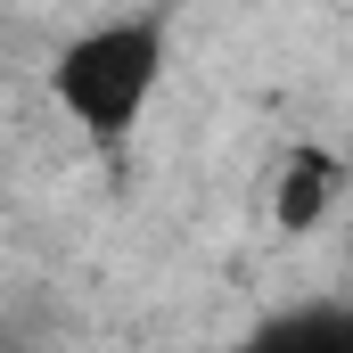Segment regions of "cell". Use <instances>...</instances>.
Returning a JSON list of instances; mask_svg holds the SVG:
<instances>
[{
	"instance_id": "cell-1",
	"label": "cell",
	"mask_w": 353,
	"mask_h": 353,
	"mask_svg": "<svg viewBox=\"0 0 353 353\" xmlns=\"http://www.w3.org/2000/svg\"><path fill=\"white\" fill-rule=\"evenodd\" d=\"M165 66H173L165 17L132 8V17H90L83 33H66L50 50L41 90L58 99V115L83 132L99 157H115V148L140 140V123H148V107L165 90Z\"/></svg>"
},
{
	"instance_id": "cell-2",
	"label": "cell",
	"mask_w": 353,
	"mask_h": 353,
	"mask_svg": "<svg viewBox=\"0 0 353 353\" xmlns=\"http://www.w3.org/2000/svg\"><path fill=\"white\" fill-rule=\"evenodd\" d=\"M230 353H353V296L345 304H288L263 329H247Z\"/></svg>"
},
{
	"instance_id": "cell-3",
	"label": "cell",
	"mask_w": 353,
	"mask_h": 353,
	"mask_svg": "<svg viewBox=\"0 0 353 353\" xmlns=\"http://www.w3.org/2000/svg\"><path fill=\"white\" fill-rule=\"evenodd\" d=\"M337 189H345V165L329 148H288L279 157V181H271V222L279 230H312L337 205Z\"/></svg>"
}]
</instances>
